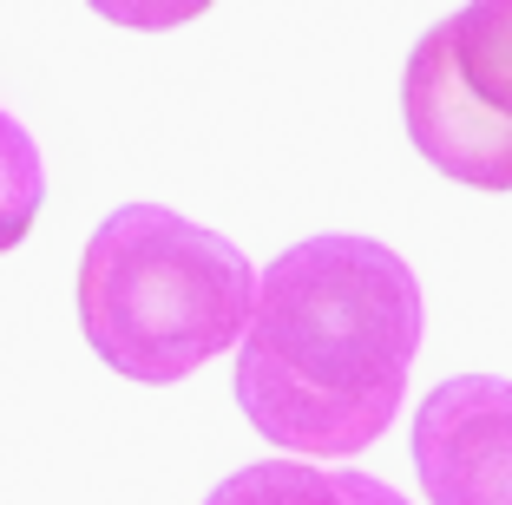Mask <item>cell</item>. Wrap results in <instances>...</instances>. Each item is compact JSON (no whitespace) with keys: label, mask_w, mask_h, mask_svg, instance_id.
Returning <instances> with one entry per match:
<instances>
[{"label":"cell","mask_w":512,"mask_h":505,"mask_svg":"<svg viewBox=\"0 0 512 505\" xmlns=\"http://www.w3.org/2000/svg\"><path fill=\"white\" fill-rule=\"evenodd\" d=\"M421 348V283L375 237L289 243L256 276L237 407L283 453L355 460L394 427Z\"/></svg>","instance_id":"1"},{"label":"cell","mask_w":512,"mask_h":505,"mask_svg":"<svg viewBox=\"0 0 512 505\" xmlns=\"http://www.w3.org/2000/svg\"><path fill=\"white\" fill-rule=\"evenodd\" d=\"M256 269L230 237L165 204H125L79 256V328L112 374L171 387L243 342Z\"/></svg>","instance_id":"2"},{"label":"cell","mask_w":512,"mask_h":505,"mask_svg":"<svg viewBox=\"0 0 512 505\" xmlns=\"http://www.w3.org/2000/svg\"><path fill=\"white\" fill-rule=\"evenodd\" d=\"M407 138L440 178L512 191V0L434 20L401 79Z\"/></svg>","instance_id":"3"},{"label":"cell","mask_w":512,"mask_h":505,"mask_svg":"<svg viewBox=\"0 0 512 505\" xmlns=\"http://www.w3.org/2000/svg\"><path fill=\"white\" fill-rule=\"evenodd\" d=\"M414 473L434 505H512V381H440L414 414Z\"/></svg>","instance_id":"4"},{"label":"cell","mask_w":512,"mask_h":505,"mask_svg":"<svg viewBox=\"0 0 512 505\" xmlns=\"http://www.w3.org/2000/svg\"><path fill=\"white\" fill-rule=\"evenodd\" d=\"M204 505H407V499L368 473H322V466H302V460H263L230 473Z\"/></svg>","instance_id":"5"},{"label":"cell","mask_w":512,"mask_h":505,"mask_svg":"<svg viewBox=\"0 0 512 505\" xmlns=\"http://www.w3.org/2000/svg\"><path fill=\"white\" fill-rule=\"evenodd\" d=\"M46 204V171H40V151H33L27 125L14 112H0V256L27 243L33 217Z\"/></svg>","instance_id":"6"}]
</instances>
